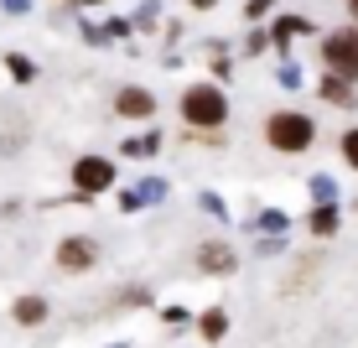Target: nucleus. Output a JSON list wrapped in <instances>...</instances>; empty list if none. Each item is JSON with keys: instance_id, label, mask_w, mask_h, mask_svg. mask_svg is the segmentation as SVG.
Wrapping results in <instances>:
<instances>
[{"instance_id": "nucleus-7", "label": "nucleus", "mask_w": 358, "mask_h": 348, "mask_svg": "<svg viewBox=\"0 0 358 348\" xmlns=\"http://www.w3.org/2000/svg\"><path fill=\"white\" fill-rule=\"evenodd\" d=\"M151 109H156V99L145 94V89H125V94H120V115H130V120H145Z\"/></svg>"}, {"instance_id": "nucleus-4", "label": "nucleus", "mask_w": 358, "mask_h": 348, "mask_svg": "<svg viewBox=\"0 0 358 348\" xmlns=\"http://www.w3.org/2000/svg\"><path fill=\"white\" fill-rule=\"evenodd\" d=\"M73 182H78L83 193H104L109 182H115V167H109L104 156H83L78 167H73Z\"/></svg>"}, {"instance_id": "nucleus-6", "label": "nucleus", "mask_w": 358, "mask_h": 348, "mask_svg": "<svg viewBox=\"0 0 358 348\" xmlns=\"http://www.w3.org/2000/svg\"><path fill=\"white\" fill-rule=\"evenodd\" d=\"M197 265L213 270V276H224V270H234V250L229 244H203V250H197Z\"/></svg>"}, {"instance_id": "nucleus-2", "label": "nucleus", "mask_w": 358, "mask_h": 348, "mask_svg": "<svg viewBox=\"0 0 358 348\" xmlns=\"http://www.w3.org/2000/svg\"><path fill=\"white\" fill-rule=\"evenodd\" d=\"M322 57H327L332 78L358 83V32H332L327 42H322Z\"/></svg>"}, {"instance_id": "nucleus-12", "label": "nucleus", "mask_w": 358, "mask_h": 348, "mask_svg": "<svg viewBox=\"0 0 358 348\" xmlns=\"http://www.w3.org/2000/svg\"><path fill=\"white\" fill-rule=\"evenodd\" d=\"M203 333H208V338H218V333H224V317L208 312V317H203Z\"/></svg>"}, {"instance_id": "nucleus-1", "label": "nucleus", "mask_w": 358, "mask_h": 348, "mask_svg": "<svg viewBox=\"0 0 358 348\" xmlns=\"http://www.w3.org/2000/svg\"><path fill=\"white\" fill-rule=\"evenodd\" d=\"M265 135H270V146H275V151H306V146H312V120L306 115H270V125H265Z\"/></svg>"}, {"instance_id": "nucleus-9", "label": "nucleus", "mask_w": 358, "mask_h": 348, "mask_svg": "<svg viewBox=\"0 0 358 348\" xmlns=\"http://www.w3.org/2000/svg\"><path fill=\"white\" fill-rule=\"evenodd\" d=\"M42 317H47V307L36 302V296H21L16 302V322H42Z\"/></svg>"}, {"instance_id": "nucleus-5", "label": "nucleus", "mask_w": 358, "mask_h": 348, "mask_svg": "<svg viewBox=\"0 0 358 348\" xmlns=\"http://www.w3.org/2000/svg\"><path fill=\"white\" fill-rule=\"evenodd\" d=\"M57 265H63V270H89V265H94V244H89V239H63Z\"/></svg>"}, {"instance_id": "nucleus-8", "label": "nucleus", "mask_w": 358, "mask_h": 348, "mask_svg": "<svg viewBox=\"0 0 358 348\" xmlns=\"http://www.w3.org/2000/svg\"><path fill=\"white\" fill-rule=\"evenodd\" d=\"M322 99H327V104H358L353 83H343V78H322Z\"/></svg>"}, {"instance_id": "nucleus-10", "label": "nucleus", "mask_w": 358, "mask_h": 348, "mask_svg": "<svg viewBox=\"0 0 358 348\" xmlns=\"http://www.w3.org/2000/svg\"><path fill=\"white\" fill-rule=\"evenodd\" d=\"M332 223H338L332 208H317V214H312V229H317V234H332Z\"/></svg>"}, {"instance_id": "nucleus-13", "label": "nucleus", "mask_w": 358, "mask_h": 348, "mask_svg": "<svg viewBox=\"0 0 358 348\" xmlns=\"http://www.w3.org/2000/svg\"><path fill=\"white\" fill-rule=\"evenodd\" d=\"M348 11H353V16H358V0H348Z\"/></svg>"}, {"instance_id": "nucleus-11", "label": "nucleus", "mask_w": 358, "mask_h": 348, "mask_svg": "<svg viewBox=\"0 0 358 348\" xmlns=\"http://www.w3.org/2000/svg\"><path fill=\"white\" fill-rule=\"evenodd\" d=\"M343 156H348V167H358V130L343 135Z\"/></svg>"}, {"instance_id": "nucleus-3", "label": "nucleus", "mask_w": 358, "mask_h": 348, "mask_svg": "<svg viewBox=\"0 0 358 348\" xmlns=\"http://www.w3.org/2000/svg\"><path fill=\"white\" fill-rule=\"evenodd\" d=\"M182 115H187L192 125H218V120H224V94L218 89H192L182 99Z\"/></svg>"}]
</instances>
